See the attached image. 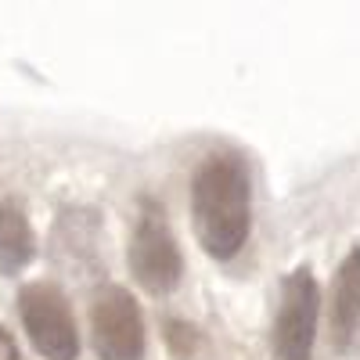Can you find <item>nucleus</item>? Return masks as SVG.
<instances>
[{"mask_svg":"<svg viewBox=\"0 0 360 360\" xmlns=\"http://www.w3.org/2000/svg\"><path fill=\"white\" fill-rule=\"evenodd\" d=\"M321 288L310 266H295L281 285V303L274 317V356L278 360H310L317 339Z\"/></svg>","mask_w":360,"mask_h":360,"instance_id":"4","label":"nucleus"},{"mask_svg":"<svg viewBox=\"0 0 360 360\" xmlns=\"http://www.w3.org/2000/svg\"><path fill=\"white\" fill-rule=\"evenodd\" d=\"M166 342H169V353L176 360H191L195 349H198V332L184 321H169L166 324Z\"/></svg>","mask_w":360,"mask_h":360,"instance_id":"8","label":"nucleus"},{"mask_svg":"<svg viewBox=\"0 0 360 360\" xmlns=\"http://www.w3.org/2000/svg\"><path fill=\"white\" fill-rule=\"evenodd\" d=\"M18 314L22 328L33 349L44 360H76L79 356V332L76 317L69 310V299L54 285L33 281L18 292Z\"/></svg>","mask_w":360,"mask_h":360,"instance_id":"2","label":"nucleus"},{"mask_svg":"<svg viewBox=\"0 0 360 360\" xmlns=\"http://www.w3.org/2000/svg\"><path fill=\"white\" fill-rule=\"evenodd\" d=\"M191 224L213 259H231L252 227V180L238 155H205L191 180Z\"/></svg>","mask_w":360,"mask_h":360,"instance_id":"1","label":"nucleus"},{"mask_svg":"<svg viewBox=\"0 0 360 360\" xmlns=\"http://www.w3.org/2000/svg\"><path fill=\"white\" fill-rule=\"evenodd\" d=\"M33 259V227L22 205L0 202V274H18Z\"/></svg>","mask_w":360,"mask_h":360,"instance_id":"7","label":"nucleus"},{"mask_svg":"<svg viewBox=\"0 0 360 360\" xmlns=\"http://www.w3.org/2000/svg\"><path fill=\"white\" fill-rule=\"evenodd\" d=\"M0 360H18V346L4 328H0Z\"/></svg>","mask_w":360,"mask_h":360,"instance_id":"9","label":"nucleus"},{"mask_svg":"<svg viewBox=\"0 0 360 360\" xmlns=\"http://www.w3.org/2000/svg\"><path fill=\"white\" fill-rule=\"evenodd\" d=\"M130 270L134 281L152 292V295H169L180 285V274H184V259H180V245L166 224V213L159 205H144V213L134 227L130 238Z\"/></svg>","mask_w":360,"mask_h":360,"instance_id":"3","label":"nucleus"},{"mask_svg":"<svg viewBox=\"0 0 360 360\" xmlns=\"http://www.w3.org/2000/svg\"><path fill=\"white\" fill-rule=\"evenodd\" d=\"M360 328V245L342 259L332 288V346L346 349Z\"/></svg>","mask_w":360,"mask_h":360,"instance_id":"6","label":"nucleus"},{"mask_svg":"<svg viewBox=\"0 0 360 360\" xmlns=\"http://www.w3.org/2000/svg\"><path fill=\"white\" fill-rule=\"evenodd\" d=\"M90 335L98 360H144L148 342L137 299L119 285L101 288L90 307Z\"/></svg>","mask_w":360,"mask_h":360,"instance_id":"5","label":"nucleus"}]
</instances>
